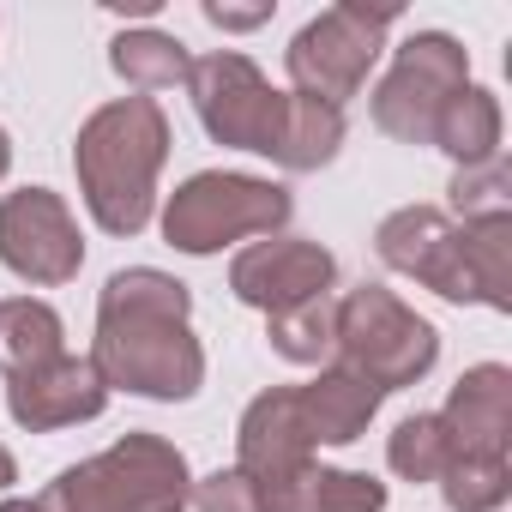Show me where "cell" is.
Returning <instances> with one entry per match:
<instances>
[{
    "label": "cell",
    "instance_id": "cell-1",
    "mask_svg": "<svg viewBox=\"0 0 512 512\" xmlns=\"http://www.w3.org/2000/svg\"><path fill=\"white\" fill-rule=\"evenodd\" d=\"M193 296L181 278L157 266H127L97 296V344L91 362L103 386L139 392L157 404H181L205 386V350L187 326Z\"/></svg>",
    "mask_w": 512,
    "mask_h": 512
},
{
    "label": "cell",
    "instance_id": "cell-2",
    "mask_svg": "<svg viewBox=\"0 0 512 512\" xmlns=\"http://www.w3.org/2000/svg\"><path fill=\"white\" fill-rule=\"evenodd\" d=\"M187 91H193L199 127L217 145L260 151V157H272L296 175L332 163L338 145H344V109H326V103L296 97V91H272L266 73L235 49H217V55L193 61Z\"/></svg>",
    "mask_w": 512,
    "mask_h": 512
},
{
    "label": "cell",
    "instance_id": "cell-3",
    "mask_svg": "<svg viewBox=\"0 0 512 512\" xmlns=\"http://www.w3.org/2000/svg\"><path fill=\"white\" fill-rule=\"evenodd\" d=\"M380 260L446 302H482L512 314V211L452 223L440 205H404L374 229Z\"/></svg>",
    "mask_w": 512,
    "mask_h": 512
},
{
    "label": "cell",
    "instance_id": "cell-4",
    "mask_svg": "<svg viewBox=\"0 0 512 512\" xmlns=\"http://www.w3.org/2000/svg\"><path fill=\"white\" fill-rule=\"evenodd\" d=\"M169 157V115L151 97H121L103 103L79 139H73V169L79 193L109 235H139L157 205V175Z\"/></svg>",
    "mask_w": 512,
    "mask_h": 512
},
{
    "label": "cell",
    "instance_id": "cell-5",
    "mask_svg": "<svg viewBox=\"0 0 512 512\" xmlns=\"http://www.w3.org/2000/svg\"><path fill=\"white\" fill-rule=\"evenodd\" d=\"M193 476L163 434H121L109 452L61 470L37 506L43 512H187Z\"/></svg>",
    "mask_w": 512,
    "mask_h": 512
},
{
    "label": "cell",
    "instance_id": "cell-6",
    "mask_svg": "<svg viewBox=\"0 0 512 512\" xmlns=\"http://www.w3.org/2000/svg\"><path fill=\"white\" fill-rule=\"evenodd\" d=\"M440 356V332L380 284H356L332 302V368H350L374 392L416 386Z\"/></svg>",
    "mask_w": 512,
    "mask_h": 512
},
{
    "label": "cell",
    "instance_id": "cell-7",
    "mask_svg": "<svg viewBox=\"0 0 512 512\" xmlns=\"http://www.w3.org/2000/svg\"><path fill=\"white\" fill-rule=\"evenodd\" d=\"M296 211V199L278 181L260 175H235V169H205L193 181H181L163 205V235L181 253H217L229 241L247 235H272L284 229Z\"/></svg>",
    "mask_w": 512,
    "mask_h": 512
},
{
    "label": "cell",
    "instance_id": "cell-8",
    "mask_svg": "<svg viewBox=\"0 0 512 512\" xmlns=\"http://www.w3.org/2000/svg\"><path fill=\"white\" fill-rule=\"evenodd\" d=\"M392 25H398V7H356V0H344V7L320 13L314 25H302L296 43H290V55H284L296 97L344 109L368 85V73H374Z\"/></svg>",
    "mask_w": 512,
    "mask_h": 512
},
{
    "label": "cell",
    "instance_id": "cell-9",
    "mask_svg": "<svg viewBox=\"0 0 512 512\" xmlns=\"http://www.w3.org/2000/svg\"><path fill=\"white\" fill-rule=\"evenodd\" d=\"M470 85V49L446 31H416L374 85V127L398 145H428L440 109Z\"/></svg>",
    "mask_w": 512,
    "mask_h": 512
},
{
    "label": "cell",
    "instance_id": "cell-10",
    "mask_svg": "<svg viewBox=\"0 0 512 512\" xmlns=\"http://www.w3.org/2000/svg\"><path fill=\"white\" fill-rule=\"evenodd\" d=\"M0 266L31 278V284H73L85 266V241L61 193L19 187L0 199Z\"/></svg>",
    "mask_w": 512,
    "mask_h": 512
},
{
    "label": "cell",
    "instance_id": "cell-11",
    "mask_svg": "<svg viewBox=\"0 0 512 512\" xmlns=\"http://www.w3.org/2000/svg\"><path fill=\"white\" fill-rule=\"evenodd\" d=\"M332 284H338V260H332L320 241H302V235L253 241V247L235 253V266H229V290L247 308H260L266 320L272 314H290L302 302L332 296Z\"/></svg>",
    "mask_w": 512,
    "mask_h": 512
},
{
    "label": "cell",
    "instance_id": "cell-12",
    "mask_svg": "<svg viewBox=\"0 0 512 512\" xmlns=\"http://www.w3.org/2000/svg\"><path fill=\"white\" fill-rule=\"evenodd\" d=\"M302 464H314V434L302 422V398L296 386H272L241 410L235 428V470L253 488H272L284 476H296Z\"/></svg>",
    "mask_w": 512,
    "mask_h": 512
},
{
    "label": "cell",
    "instance_id": "cell-13",
    "mask_svg": "<svg viewBox=\"0 0 512 512\" xmlns=\"http://www.w3.org/2000/svg\"><path fill=\"white\" fill-rule=\"evenodd\" d=\"M103 404H109V386L91 356H55L31 374H7V410L31 434L91 422V416H103Z\"/></svg>",
    "mask_w": 512,
    "mask_h": 512
},
{
    "label": "cell",
    "instance_id": "cell-14",
    "mask_svg": "<svg viewBox=\"0 0 512 512\" xmlns=\"http://www.w3.org/2000/svg\"><path fill=\"white\" fill-rule=\"evenodd\" d=\"M440 422L452 434V458H506V446H512V368L476 362L470 374H458Z\"/></svg>",
    "mask_w": 512,
    "mask_h": 512
},
{
    "label": "cell",
    "instance_id": "cell-15",
    "mask_svg": "<svg viewBox=\"0 0 512 512\" xmlns=\"http://www.w3.org/2000/svg\"><path fill=\"white\" fill-rule=\"evenodd\" d=\"M253 494H260V512H386V482L332 464H302L296 476Z\"/></svg>",
    "mask_w": 512,
    "mask_h": 512
},
{
    "label": "cell",
    "instance_id": "cell-16",
    "mask_svg": "<svg viewBox=\"0 0 512 512\" xmlns=\"http://www.w3.org/2000/svg\"><path fill=\"white\" fill-rule=\"evenodd\" d=\"M296 398H302V422H308L314 446H350V440L368 434V422H374L386 392H374L350 368H320V380L296 386Z\"/></svg>",
    "mask_w": 512,
    "mask_h": 512
},
{
    "label": "cell",
    "instance_id": "cell-17",
    "mask_svg": "<svg viewBox=\"0 0 512 512\" xmlns=\"http://www.w3.org/2000/svg\"><path fill=\"white\" fill-rule=\"evenodd\" d=\"M428 145H440L458 169L494 163V157H500V97H494V91H482V85H464V91L440 109V121H434V139H428Z\"/></svg>",
    "mask_w": 512,
    "mask_h": 512
},
{
    "label": "cell",
    "instance_id": "cell-18",
    "mask_svg": "<svg viewBox=\"0 0 512 512\" xmlns=\"http://www.w3.org/2000/svg\"><path fill=\"white\" fill-rule=\"evenodd\" d=\"M61 314L37 296H19V302H0V368L7 374H31L55 356H67L61 344Z\"/></svg>",
    "mask_w": 512,
    "mask_h": 512
},
{
    "label": "cell",
    "instance_id": "cell-19",
    "mask_svg": "<svg viewBox=\"0 0 512 512\" xmlns=\"http://www.w3.org/2000/svg\"><path fill=\"white\" fill-rule=\"evenodd\" d=\"M109 67L133 85V91H169V85H187L193 73V55L181 37L169 31H121L109 43Z\"/></svg>",
    "mask_w": 512,
    "mask_h": 512
},
{
    "label": "cell",
    "instance_id": "cell-20",
    "mask_svg": "<svg viewBox=\"0 0 512 512\" xmlns=\"http://www.w3.org/2000/svg\"><path fill=\"white\" fill-rule=\"evenodd\" d=\"M386 464L404 476V482H440L446 464H452V434L440 422V410H416L392 428L386 440Z\"/></svg>",
    "mask_w": 512,
    "mask_h": 512
},
{
    "label": "cell",
    "instance_id": "cell-21",
    "mask_svg": "<svg viewBox=\"0 0 512 512\" xmlns=\"http://www.w3.org/2000/svg\"><path fill=\"white\" fill-rule=\"evenodd\" d=\"M266 338H272V350H278L284 362H302V368L326 362V356H332V296L302 302V308H290V314H272V320H266Z\"/></svg>",
    "mask_w": 512,
    "mask_h": 512
},
{
    "label": "cell",
    "instance_id": "cell-22",
    "mask_svg": "<svg viewBox=\"0 0 512 512\" xmlns=\"http://www.w3.org/2000/svg\"><path fill=\"white\" fill-rule=\"evenodd\" d=\"M440 494L452 512H500L512 494V464L506 458H452L440 476Z\"/></svg>",
    "mask_w": 512,
    "mask_h": 512
},
{
    "label": "cell",
    "instance_id": "cell-23",
    "mask_svg": "<svg viewBox=\"0 0 512 512\" xmlns=\"http://www.w3.org/2000/svg\"><path fill=\"white\" fill-rule=\"evenodd\" d=\"M506 193H512V175H506V157H494V163H476V169H458L452 175V211L470 223V217H506L512 205H506Z\"/></svg>",
    "mask_w": 512,
    "mask_h": 512
},
{
    "label": "cell",
    "instance_id": "cell-24",
    "mask_svg": "<svg viewBox=\"0 0 512 512\" xmlns=\"http://www.w3.org/2000/svg\"><path fill=\"white\" fill-rule=\"evenodd\" d=\"M193 506L199 512H260V494L229 464V470H211L205 482H193Z\"/></svg>",
    "mask_w": 512,
    "mask_h": 512
},
{
    "label": "cell",
    "instance_id": "cell-25",
    "mask_svg": "<svg viewBox=\"0 0 512 512\" xmlns=\"http://www.w3.org/2000/svg\"><path fill=\"white\" fill-rule=\"evenodd\" d=\"M205 19L217 31H253V25L272 19V0H260V7H223V0H205Z\"/></svg>",
    "mask_w": 512,
    "mask_h": 512
},
{
    "label": "cell",
    "instance_id": "cell-26",
    "mask_svg": "<svg viewBox=\"0 0 512 512\" xmlns=\"http://www.w3.org/2000/svg\"><path fill=\"white\" fill-rule=\"evenodd\" d=\"M13 482H19V458L0 446V488H13Z\"/></svg>",
    "mask_w": 512,
    "mask_h": 512
},
{
    "label": "cell",
    "instance_id": "cell-27",
    "mask_svg": "<svg viewBox=\"0 0 512 512\" xmlns=\"http://www.w3.org/2000/svg\"><path fill=\"white\" fill-rule=\"evenodd\" d=\"M13 169V139H7V127H0V175Z\"/></svg>",
    "mask_w": 512,
    "mask_h": 512
},
{
    "label": "cell",
    "instance_id": "cell-28",
    "mask_svg": "<svg viewBox=\"0 0 512 512\" xmlns=\"http://www.w3.org/2000/svg\"><path fill=\"white\" fill-rule=\"evenodd\" d=\"M0 512H43L37 500H0Z\"/></svg>",
    "mask_w": 512,
    "mask_h": 512
}]
</instances>
